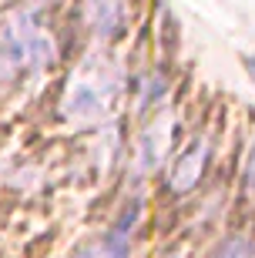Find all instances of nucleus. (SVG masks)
I'll return each instance as SVG.
<instances>
[{
	"instance_id": "nucleus-3",
	"label": "nucleus",
	"mask_w": 255,
	"mask_h": 258,
	"mask_svg": "<svg viewBox=\"0 0 255 258\" xmlns=\"http://www.w3.org/2000/svg\"><path fill=\"white\" fill-rule=\"evenodd\" d=\"M81 10H84V24L94 34L97 44H108V40L121 37L124 14H121V4L118 0H84Z\"/></svg>"
},
{
	"instance_id": "nucleus-7",
	"label": "nucleus",
	"mask_w": 255,
	"mask_h": 258,
	"mask_svg": "<svg viewBox=\"0 0 255 258\" xmlns=\"http://www.w3.org/2000/svg\"><path fill=\"white\" fill-rule=\"evenodd\" d=\"M168 258H185V255H181V251H171V255Z\"/></svg>"
},
{
	"instance_id": "nucleus-5",
	"label": "nucleus",
	"mask_w": 255,
	"mask_h": 258,
	"mask_svg": "<svg viewBox=\"0 0 255 258\" xmlns=\"http://www.w3.org/2000/svg\"><path fill=\"white\" fill-rule=\"evenodd\" d=\"M242 195L245 198H255V141L245 154V171H242Z\"/></svg>"
},
{
	"instance_id": "nucleus-2",
	"label": "nucleus",
	"mask_w": 255,
	"mask_h": 258,
	"mask_svg": "<svg viewBox=\"0 0 255 258\" xmlns=\"http://www.w3.org/2000/svg\"><path fill=\"white\" fill-rule=\"evenodd\" d=\"M208 168H212V138L198 131L188 144H181L175 151L171 161H165V188L175 198H185L201 184Z\"/></svg>"
},
{
	"instance_id": "nucleus-1",
	"label": "nucleus",
	"mask_w": 255,
	"mask_h": 258,
	"mask_svg": "<svg viewBox=\"0 0 255 258\" xmlns=\"http://www.w3.org/2000/svg\"><path fill=\"white\" fill-rule=\"evenodd\" d=\"M121 97V77L101 60H87L61 94V114L74 127L108 124Z\"/></svg>"
},
{
	"instance_id": "nucleus-6",
	"label": "nucleus",
	"mask_w": 255,
	"mask_h": 258,
	"mask_svg": "<svg viewBox=\"0 0 255 258\" xmlns=\"http://www.w3.org/2000/svg\"><path fill=\"white\" fill-rule=\"evenodd\" d=\"M242 64H245V71L252 74V81H255V54H245V57H242Z\"/></svg>"
},
{
	"instance_id": "nucleus-4",
	"label": "nucleus",
	"mask_w": 255,
	"mask_h": 258,
	"mask_svg": "<svg viewBox=\"0 0 255 258\" xmlns=\"http://www.w3.org/2000/svg\"><path fill=\"white\" fill-rule=\"evenodd\" d=\"M208 258H255V241L248 235H228L208 251Z\"/></svg>"
}]
</instances>
